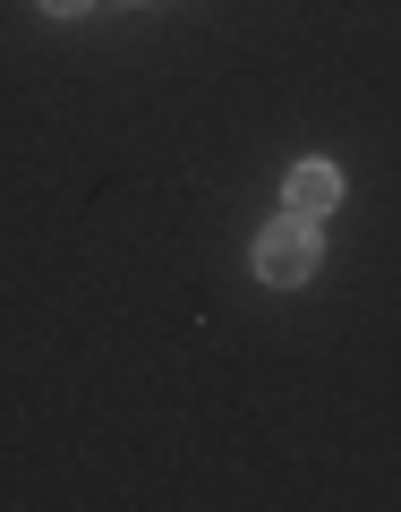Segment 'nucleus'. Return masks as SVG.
<instances>
[{
  "label": "nucleus",
  "instance_id": "3",
  "mask_svg": "<svg viewBox=\"0 0 401 512\" xmlns=\"http://www.w3.org/2000/svg\"><path fill=\"white\" fill-rule=\"evenodd\" d=\"M43 9H52V18H86L94 0H43Z\"/></svg>",
  "mask_w": 401,
  "mask_h": 512
},
{
  "label": "nucleus",
  "instance_id": "1",
  "mask_svg": "<svg viewBox=\"0 0 401 512\" xmlns=\"http://www.w3.org/2000/svg\"><path fill=\"white\" fill-rule=\"evenodd\" d=\"M256 274L274 282V291H299V282L316 274V231H308L299 214L265 222V239H256Z\"/></svg>",
  "mask_w": 401,
  "mask_h": 512
},
{
  "label": "nucleus",
  "instance_id": "2",
  "mask_svg": "<svg viewBox=\"0 0 401 512\" xmlns=\"http://www.w3.org/2000/svg\"><path fill=\"white\" fill-rule=\"evenodd\" d=\"M282 197H291L299 222H316V214H333V205H342V171H333V163H299Z\"/></svg>",
  "mask_w": 401,
  "mask_h": 512
}]
</instances>
